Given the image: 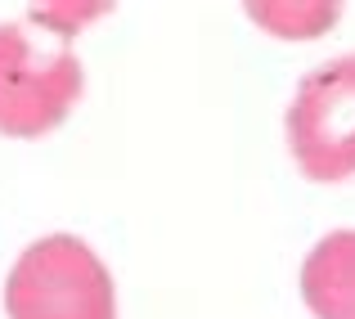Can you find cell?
<instances>
[{
    "label": "cell",
    "instance_id": "obj_2",
    "mask_svg": "<svg viewBox=\"0 0 355 319\" xmlns=\"http://www.w3.org/2000/svg\"><path fill=\"white\" fill-rule=\"evenodd\" d=\"M81 90L86 68L63 41H45L27 23H0V135H50Z\"/></svg>",
    "mask_w": 355,
    "mask_h": 319
},
{
    "label": "cell",
    "instance_id": "obj_1",
    "mask_svg": "<svg viewBox=\"0 0 355 319\" xmlns=\"http://www.w3.org/2000/svg\"><path fill=\"white\" fill-rule=\"evenodd\" d=\"M9 319H117V284L90 243L45 234L18 252L5 279Z\"/></svg>",
    "mask_w": 355,
    "mask_h": 319
},
{
    "label": "cell",
    "instance_id": "obj_3",
    "mask_svg": "<svg viewBox=\"0 0 355 319\" xmlns=\"http://www.w3.org/2000/svg\"><path fill=\"white\" fill-rule=\"evenodd\" d=\"M288 153L315 184L355 180V50L302 77L288 104Z\"/></svg>",
    "mask_w": 355,
    "mask_h": 319
},
{
    "label": "cell",
    "instance_id": "obj_4",
    "mask_svg": "<svg viewBox=\"0 0 355 319\" xmlns=\"http://www.w3.org/2000/svg\"><path fill=\"white\" fill-rule=\"evenodd\" d=\"M302 302L315 319H355V230H333L306 252Z\"/></svg>",
    "mask_w": 355,
    "mask_h": 319
}]
</instances>
